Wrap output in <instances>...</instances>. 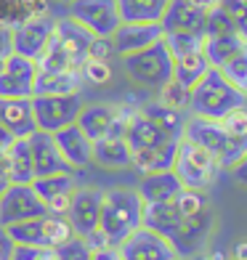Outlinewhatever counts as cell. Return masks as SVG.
Wrapping results in <instances>:
<instances>
[{"label":"cell","mask_w":247,"mask_h":260,"mask_svg":"<svg viewBox=\"0 0 247 260\" xmlns=\"http://www.w3.org/2000/svg\"><path fill=\"white\" fill-rule=\"evenodd\" d=\"M247 104V93L237 90L226 82L218 69H207V75L189 90V112L192 117H205V120H223L229 112L239 109Z\"/></svg>","instance_id":"obj_1"},{"label":"cell","mask_w":247,"mask_h":260,"mask_svg":"<svg viewBox=\"0 0 247 260\" xmlns=\"http://www.w3.org/2000/svg\"><path fill=\"white\" fill-rule=\"evenodd\" d=\"M141 215H144V202H141L136 188H104L99 229L107 234L112 247H117L128 234H133L141 226Z\"/></svg>","instance_id":"obj_2"},{"label":"cell","mask_w":247,"mask_h":260,"mask_svg":"<svg viewBox=\"0 0 247 260\" xmlns=\"http://www.w3.org/2000/svg\"><path fill=\"white\" fill-rule=\"evenodd\" d=\"M173 173L181 181L183 188H194V191H207L210 186L218 181V162L207 149L192 144L189 138L178 141L175 149V162H173Z\"/></svg>","instance_id":"obj_3"},{"label":"cell","mask_w":247,"mask_h":260,"mask_svg":"<svg viewBox=\"0 0 247 260\" xmlns=\"http://www.w3.org/2000/svg\"><path fill=\"white\" fill-rule=\"evenodd\" d=\"M122 67L125 75L146 90H160L173 80V56L162 40L138 53L122 56Z\"/></svg>","instance_id":"obj_4"},{"label":"cell","mask_w":247,"mask_h":260,"mask_svg":"<svg viewBox=\"0 0 247 260\" xmlns=\"http://www.w3.org/2000/svg\"><path fill=\"white\" fill-rule=\"evenodd\" d=\"M29 104L38 130L56 133L67 125H75L82 109V96L80 93H45V96H32Z\"/></svg>","instance_id":"obj_5"},{"label":"cell","mask_w":247,"mask_h":260,"mask_svg":"<svg viewBox=\"0 0 247 260\" xmlns=\"http://www.w3.org/2000/svg\"><path fill=\"white\" fill-rule=\"evenodd\" d=\"M67 16L93 38H112V32L122 24L114 0H67Z\"/></svg>","instance_id":"obj_6"},{"label":"cell","mask_w":247,"mask_h":260,"mask_svg":"<svg viewBox=\"0 0 247 260\" xmlns=\"http://www.w3.org/2000/svg\"><path fill=\"white\" fill-rule=\"evenodd\" d=\"M133 109H122L117 104L96 101V104H82V109L77 114L75 125L85 133L90 141L107 138V136H122L125 122L131 117Z\"/></svg>","instance_id":"obj_7"},{"label":"cell","mask_w":247,"mask_h":260,"mask_svg":"<svg viewBox=\"0 0 247 260\" xmlns=\"http://www.w3.org/2000/svg\"><path fill=\"white\" fill-rule=\"evenodd\" d=\"M45 212L48 210H45L43 199L35 194L32 183H8L0 194V226L3 229L21 220L40 218Z\"/></svg>","instance_id":"obj_8"},{"label":"cell","mask_w":247,"mask_h":260,"mask_svg":"<svg viewBox=\"0 0 247 260\" xmlns=\"http://www.w3.org/2000/svg\"><path fill=\"white\" fill-rule=\"evenodd\" d=\"M117 252H120L122 260H173V257H178L170 239H165L162 234H155L146 226H138L133 234H128L117 244Z\"/></svg>","instance_id":"obj_9"},{"label":"cell","mask_w":247,"mask_h":260,"mask_svg":"<svg viewBox=\"0 0 247 260\" xmlns=\"http://www.w3.org/2000/svg\"><path fill=\"white\" fill-rule=\"evenodd\" d=\"M51 38H53V19H48V16H35V19L21 21L19 27H11L14 53L29 58L35 64H38L40 56L45 53Z\"/></svg>","instance_id":"obj_10"},{"label":"cell","mask_w":247,"mask_h":260,"mask_svg":"<svg viewBox=\"0 0 247 260\" xmlns=\"http://www.w3.org/2000/svg\"><path fill=\"white\" fill-rule=\"evenodd\" d=\"M215 220H213V210H202V212H194V215H183L181 226L173 231L170 236V244L178 257H194L199 255V250L205 247L210 231H213Z\"/></svg>","instance_id":"obj_11"},{"label":"cell","mask_w":247,"mask_h":260,"mask_svg":"<svg viewBox=\"0 0 247 260\" xmlns=\"http://www.w3.org/2000/svg\"><path fill=\"white\" fill-rule=\"evenodd\" d=\"M165 38V32L160 27V21H122L120 27L112 32V53L117 56H131V53H138L155 45Z\"/></svg>","instance_id":"obj_12"},{"label":"cell","mask_w":247,"mask_h":260,"mask_svg":"<svg viewBox=\"0 0 247 260\" xmlns=\"http://www.w3.org/2000/svg\"><path fill=\"white\" fill-rule=\"evenodd\" d=\"M101 197L104 188L96 186H77L72 194V202L67 207V220L77 236H85L93 229H99V218H101Z\"/></svg>","instance_id":"obj_13"},{"label":"cell","mask_w":247,"mask_h":260,"mask_svg":"<svg viewBox=\"0 0 247 260\" xmlns=\"http://www.w3.org/2000/svg\"><path fill=\"white\" fill-rule=\"evenodd\" d=\"M38 64L29 58L11 53L0 69V99H32Z\"/></svg>","instance_id":"obj_14"},{"label":"cell","mask_w":247,"mask_h":260,"mask_svg":"<svg viewBox=\"0 0 247 260\" xmlns=\"http://www.w3.org/2000/svg\"><path fill=\"white\" fill-rule=\"evenodd\" d=\"M32 188L43 199V205L51 215H67V207L72 202V194L77 188V175L75 173L40 175V178L32 181Z\"/></svg>","instance_id":"obj_15"},{"label":"cell","mask_w":247,"mask_h":260,"mask_svg":"<svg viewBox=\"0 0 247 260\" xmlns=\"http://www.w3.org/2000/svg\"><path fill=\"white\" fill-rule=\"evenodd\" d=\"M29 144V154H32V168H35V178L40 175H56V173H77L67 165V159L61 157L53 133H45V130H35L27 138Z\"/></svg>","instance_id":"obj_16"},{"label":"cell","mask_w":247,"mask_h":260,"mask_svg":"<svg viewBox=\"0 0 247 260\" xmlns=\"http://www.w3.org/2000/svg\"><path fill=\"white\" fill-rule=\"evenodd\" d=\"M122 138H125V144L131 146V151L162 146V144H170L173 141L149 114H144V109L131 112V117H128V122H125V130H122Z\"/></svg>","instance_id":"obj_17"},{"label":"cell","mask_w":247,"mask_h":260,"mask_svg":"<svg viewBox=\"0 0 247 260\" xmlns=\"http://www.w3.org/2000/svg\"><path fill=\"white\" fill-rule=\"evenodd\" d=\"M53 141L58 151H61V157L67 159V165L72 170H82L90 165V151H93V141L82 133L77 125H67L61 130H56L53 133Z\"/></svg>","instance_id":"obj_18"},{"label":"cell","mask_w":247,"mask_h":260,"mask_svg":"<svg viewBox=\"0 0 247 260\" xmlns=\"http://www.w3.org/2000/svg\"><path fill=\"white\" fill-rule=\"evenodd\" d=\"M181 188L183 186L173 170H160V173H141L136 191L144 205H157V202H173L181 194Z\"/></svg>","instance_id":"obj_19"},{"label":"cell","mask_w":247,"mask_h":260,"mask_svg":"<svg viewBox=\"0 0 247 260\" xmlns=\"http://www.w3.org/2000/svg\"><path fill=\"white\" fill-rule=\"evenodd\" d=\"M205 11L192 6L189 0H168L165 14L160 19V27L165 35L170 32H202Z\"/></svg>","instance_id":"obj_20"},{"label":"cell","mask_w":247,"mask_h":260,"mask_svg":"<svg viewBox=\"0 0 247 260\" xmlns=\"http://www.w3.org/2000/svg\"><path fill=\"white\" fill-rule=\"evenodd\" d=\"M90 162L99 165V168H104V170H128V168H133L131 146L125 144L122 136L99 138V141H93Z\"/></svg>","instance_id":"obj_21"},{"label":"cell","mask_w":247,"mask_h":260,"mask_svg":"<svg viewBox=\"0 0 247 260\" xmlns=\"http://www.w3.org/2000/svg\"><path fill=\"white\" fill-rule=\"evenodd\" d=\"M0 125L16 138H29L38 130L29 99H0Z\"/></svg>","instance_id":"obj_22"},{"label":"cell","mask_w":247,"mask_h":260,"mask_svg":"<svg viewBox=\"0 0 247 260\" xmlns=\"http://www.w3.org/2000/svg\"><path fill=\"white\" fill-rule=\"evenodd\" d=\"M80 90H82V75L77 69H40L38 67L32 96H45V93H80Z\"/></svg>","instance_id":"obj_23"},{"label":"cell","mask_w":247,"mask_h":260,"mask_svg":"<svg viewBox=\"0 0 247 260\" xmlns=\"http://www.w3.org/2000/svg\"><path fill=\"white\" fill-rule=\"evenodd\" d=\"M183 212L178 210V205L173 202H157V205H144V215H141V226L151 229L155 234H162L165 239H170L173 231L181 226Z\"/></svg>","instance_id":"obj_24"},{"label":"cell","mask_w":247,"mask_h":260,"mask_svg":"<svg viewBox=\"0 0 247 260\" xmlns=\"http://www.w3.org/2000/svg\"><path fill=\"white\" fill-rule=\"evenodd\" d=\"M175 149H178V141H170V144H162V146H151V149H138V151H131L133 168H136L138 173L173 170Z\"/></svg>","instance_id":"obj_25"},{"label":"cell","mask_w":247,"mask_h":260,"mask_svg":"<svg viewBox=\"0 0 247 260\" xmlns=\"http://www.w3.org/2000/svg\"><path fill=\"white\" fill-rule=\"evenodd\" d=\"M244 45V40L239 38L237 32H229V35H210V38L202 40V56L207 58V64L213 69H221L229 58L237 53Z\"/></svg>","instance_id":"obj_26"},{"label":"cell","mask_w":247,"mask_h":260,"mask_svg":"<svg viewBox=\"0 0 247 260\" xmlns=\"http://www.w3.org/2000/svg\"><path fill=\"white\" fill-rule=\"evenodd\" d=\"M207 69H213V67L207 64V58L202 56V51L173 58V80H175V82H181V85H183V88H189V90H192L197 82L207 75Z\"/></svg>","instance_id":"obj_27"},{"label":"cell","mask_w":247,"mask_h":260,"mask_svg":"<svg viewBox=\"0 0 247 260\" xmlns=\"http://www.w3.org/2000/svg\"><path fill=\"white\" fill-rule=\"evenodd\" d=\"M144 114H149L151 120H155L173 141H181L183 138V127H186V120H189V114H186V112L170 109V106L155 101V104H146L144 106Z\"/></svg>","instance_id":"obj_28"},{"label":"cell","mask_w":247,"mask_h":260,"mask_svg":"<svg viewBox=\"0 0 247 260\" xmlns=\"http://www.w3.org/2000/svg\"><path fill=\"white\" fill-rule=\"evenodd\" d=\"M122 21H160L168 0H114Z\"/></svg>","instance_id":"obj_29"},{"label":"cell","mask_w":247,"mask_h":260,"mask_svg":"<svg viewBox=\"0 0 247 260\" xmlns=\"http://www.w3.org/2000/svg\"><path fill=\"white\" fill-rule=\"evenodd\" d=\"M8 165H11V183H32L35 181V168H32V154L27 138H16L8 146Z\"/></svg>","instance_id":"obj_30"},{"label":"cell","mask_w":247,"mask_h":260,"mask_svg":"<svg viewBox=\"0 0 247 260\" xmlns=\"http://www.w3.org/2000/svg\"><path fill=\"white\" fill-rule=\"evenodd\" d=\"M11 234V239L16 244H27V247H38V250H48V239H45V215L32 218V220H21L6 229Z\"/></svg>","instance_id":"obj_31"},{"label":"cell","mask_w":247,"mask_h":260,"mask_svg":"<svg viewBox=\"0 0 247 260\" xmlns=\"http://www.w3.org/2000/svg\"><path fill=\"white\" fill-rule=\"evenodd\" d=\"M218 72L226 77V82H231L237 90L247 93V43L218 69Z\"/></svg>","instance_id":"obj_32"},{"label":"cell","mask_w":247,"mask_h":260,"mask_svg":"<svg viewBox=\"0 0 247 260\" xmlns=\"http://www.w3.org/2000/svg\"><path fill=\"white\" fill-rule=\"evenodd\" d=\"M202 40H205L202 32H170V35L162 38V43L168 45V51H170L173 58L202 51Z\"/></svg>","instance_id":"obj_33"},{"label":"cell","mask_w":247,"mask_h":260,"mask_svg":"<svg viewBox=\"0 0 247 260\" xmlns=\"http://www.w3.org/2000/svg\"><path fill=\"white\" fill-rule=\"evenodd\" d=\"M53 252V260H93V252L90 247L85 244V239L82 236H72V239H67L64 244H58Z\"/></svg>","instance_id":"obj_34"},{"label":"cell","mask_w":247,"mask_h":260,"mask_svg":"<svg viewBox=\"0 0 247 260\" xmlns=\"http://www.w3.org/2000/svg\"><path fill=\"white\" fill-rule=\"evenodd\" d=\"M157 93H160L157 101L165 104V106H170V109H181V112L189 109V88H183L181 82L170 80L168 85H162Z\"/></svg>","instance_id":"obj_35"},{"label":"cell","mask_w":247,"mask_h":260,"mask_svg":"<svg viewBox=\"0 0 247 260\" xmlns=\"http://www.w3.org/2000/svg\"><path fill=\"white\" fill-rule=\"evenodd\" d=\"M218 6L229 14L237 35L247 43V0H218Z\"/></svg>","instance_id":"obj_36"},{"label":"cell","mask_w":247,"mask_h":260,"mask_svg":"<svg viewBox=\"0 0 247 260\" xmlns=\"http://www.w3.org/2000/svg\"><path fill=\"white\" fill-rule=\"evenodd\" d=\"M175 205L183 215H194V212H202L210 207L207 191H194V188H181V194L175 197Z\"/></svg>","instance_id":"obj_37"},{"label":"cell","mask_w":247,"mask_h":260,"mask_svg":"<svg viewBox=\"0 0 247 260\" xmlns=\"http://www.w3.org/2000/svg\"><path fill=\"white\" fill-rule=\"evenodd\" d=\"M80 75H82V80H88L90 85H104V82L112 77V69H109L107 61H101V58H88V61L80 67Z\"/></svg>","instance_id":"obj_38"},{"label":"cell","mask_w":247,"mask_h":260,"mask_svg":"<svg viewBox=\"0 0 247 260\" xmlns=\"http://www.w3.org/2000/svg\"><path fill=\"white\" fill-rule=\"evenodd\" d=\"M221 125L226 127L229 133H234V136H244L247 133V104L239 106V109H234V112H229L221 120Z\"/></svg>","instance_id":"obj_39"},{"label":"cell","mask_w":247,"mask_h":260,"mask_svg":"<svg viewBox=\"0 0 247 260\" xmlns=\"http://www.w3.org/2000/svg\"><path fill=\"white\" fill-rule=\"evenodd\" d=\"M14 53V43H11V27L0 21V69H3L6 58Z\"/></svg>","instance_id":"obj_40"},{"label":"cell","mask_w":247,"mask_h":260,"mask_svg":"<svg viewBox=\"0 0 247 260\" xmlns=\"http://www.w3.org/2000/svg\"><path fill=\"white\" fill-rule=\"evenodd\" d=\"M82 239H85V244L90 247V252H99V250H104V247H112L109 239H107V234H104L101 229H93L90 234L82 236Z\"/></svg>","instance_id":"obj_41"},{"label":"cell","mask_w":247,"mask_h":260,"mask_svg":"<svg viewBox=\"0 0 247 260\" xmlns=\"http://www.w3.org/2000/svg\"><path fill=\"white\" fill-rule=\"evenodd\" d=\"M43 250H38V247H27V244H16L14 252H11L8 260H38Z\"/></svg>","instance_id":"obj_42"},{"label":"cell","mask_w":247,"mask_h":260,"mask_svg":"<svg viewBox=\"0 0 247 260\" xmlns=\"http://www.w3.org/2000/svg\"><path fill=\"white\" fill-rule=\"evenodd\" d=\"M14 247H16V242L11 239V234L3 226H0V260H8L11 252H14Z\"/></svg>","instance_id":"obj_43"},{"label":"cell","mask_w":247,"mask_h":260,"mask_svg":"<svg viewBox=\"0 0 247 260\" xmlns=\"http://www.w3.org/2000/svg\"><path fill=\"white\" fill-rule=\"evenodd\" d=\"M231 173H234V181H237L239 186H247V154H244L237 165H234Z\"/></svg>","instance_id":"obj_44"},{"label":"cell","mask_w":247,"mask_h":260,"mask_svg":"<svg viewBox=\"0 0 247 260\" xmlns=\"http://www.w3.org/2000/svg\"><path fill=\"white\" fill-rule=\"evenodd\" d=\"M11 165H8V149H0V181L11 183Z\"/></svg>","instance_id":"obj_45"},{"label":"cell","mask_w":247,"mask_h":260,"mask_svg":"<svg viewBox=\"0 0 247 260\" xmlns=\"http://www.w3.org/2000/svg\"><path fill=\"white\" fill-rule=\"evenodd\" d=\"M93 260H122V257L117 252V247H104V250L93 252Z\"/></svg>","instance_id":"obj_46"},{"label":"cell","mask_w":247,"mask_h":260,"mask_svg":"<svg viewBox=\"0 0 247 260\" xmlns=\"http://www.w3.org/2000/svg\"><path fill=\"white\" fill-rule=\"evenodd\" d=\"M14 141H16V136L11 133L8 127H3V125H0V149H8L11 144H14Z\"/></svg>","instance_id":"obj_47"},{"label":"cell","mask_w":247,"mask_h":260,"mask_svg":"<svg viewBox=\"0 0 247 260\" xmlns=\"http://www.w3.org/2000/svg\"><path fill=\"white\" fill-rule=\"evenodd\" d=\"M234 260H247V239L234 244Z\"/></svg>","instance_id":"obj_48"},{"label":"cell","mask_w":247,"mask_h":260,"mask_svg":"<svg viewBox=\"0 0 247 260\" xmlns=\"http://www.w3.org/2000/svg\"><path fill=\"white\" fill-rule=\"evenodd\" d=\"M189 3H192V6H197L199 11H205V14H207V11H213V8L218 6V0H189Z\"/></svg>","instance_id":"obj_49"},{"label":"cell","mask_w":247,"mask_h":260,"mask_svg":"<svg viewBox=\"0 0 247 260\" xmlns=\"http://www.w3.org/2000/svg\"><path fill=\"white\" fill-rule=\"evenodd\" d=\"M189 260H226V257H223V252H207V255H194Z\"/></svg>","instance_id":"obj_50"},{"label":"cell","mask_w":247,"mask_h":260,"mask_svg":"<svg viewBox=\"0 0 247 260\" xmlns=\"http://www.w3.org/2000/svg\"><path fill=\"white\" fill-rule=\"evenodd\" d=\"M38 260H53V252H51V250H43Z\"/></svg>","instance_id":"obj_51"},{"label":"cell","mask_w":247,"mask_h":260,"mask_svg":"<svg viewBox=\"0 0 247 260\" xmlns=\"http://www.w3.org/2000/svg\"><path fill=\"white\" fill-rule=\"evenodd\" d=\"M173 260H186V257H173Z\"/></svg>","instance_id":"obj_52"},{"label":"cell","mask_w":247,"mask_h":260,"mask_svg":"<svg viewBox=\"0 0 247 260\" xmlns=\"http://www.w3.org/2000/svg\"><path fill=\"white\" fill-rule=\"evenodd\" d=\"M61 3H67V0H61Z\"/></svg>","instance_id":"obj_53"},{"label":"cell","mask_w":247,"mask_h":260,"mask_svg":"<svg viewBox=\"0 0 247 260\" xmlns=\"http://www.w3.org/2000/svg\"><path fill=\"white\" fill-rule=\"evenodd\" d=\"M231 260H234V257H231Z\"/></svg>","instance_id":"obj_54"}]
</instances>
